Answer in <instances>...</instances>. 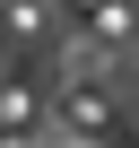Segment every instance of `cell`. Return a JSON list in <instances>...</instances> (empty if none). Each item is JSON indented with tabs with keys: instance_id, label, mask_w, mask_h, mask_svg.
Instances as JSON below:
<instances>
[{
	"instance_id": "6da1fadb",
	"label": "cell",
	"mask_w": 139,
	"mask_h": 148,
	"mask_svg": "<svg viewBox=\"0 0 139 148\" xmlns=\"http://www.w3.org/2000/svg\"><path fill=\"white\" fill-rule=\"evenodd\" d=\"M61 131H70V139H104V131H113V105L70 79V87H61Z\"/></svg>"
},
{
	"instance_id": "7a4b0ae2",
	"label": "cell",
	"mask_w": 139,
	"mask_h": 148,
	"mask_svg": "<svg viewBox=\"0 0 139 148\" xmlns=\"http://www.w3.org/2000/svg\"><path fill=\"white\" fill-rule=\"evenodd\" d=\"M0 131H9V139L35 131V87H9V79H0Z\"/></svg>"
},
{
	"instance_id": "3957f363",
	"label": "cell",
	"mask_w": 139,
	"mask_h": 148,
	"mask_svg": "<svg viewBox=\"0 0 139 148\" xmlns=\"http://www.w3.org/2000/svg\"><path fill=\"white\" fill-rule=\"evenodd\" d=\"M9 26L18 35H44V0H9Z\"/></svg>"
},
{
	"instance_id": "277c9868",
	"label": "cell",
	"mask_w": 139,
	"mask_h": 148,
	"mask_svg": "<svg viewBox=\"0 0 139 148\" xmlns=\"http://www.w3.org/2000/svg\"><path fill=\"white\" fill-rule=\"evenodd\" d=\"M61 9H78V18H104V9H113V0H61Z\"/></svg>"
}]
</instances>
